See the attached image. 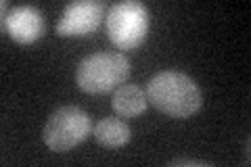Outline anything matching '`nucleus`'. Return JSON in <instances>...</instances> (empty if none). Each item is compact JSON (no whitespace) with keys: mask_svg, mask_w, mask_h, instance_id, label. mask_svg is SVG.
<instances>
[{"mask_svg":"<svg viewBox=\"0 0 251 167\" xmlns=\"http://www.w3.org/2000/svg\"><path fill=\"white\" fill-rule=\"evenodd\" d=\"M147 98L149 102L159 111V113L186 119L195 115L201 109V88L193 77H188L182 71L166 69L155 73L147 84Z\"/></svg>","mask_w":251,"mask_h":167,"instance_id":"1","label":"nucleus"},{"mask_svg":"<svg viewBox=\"0 0 251 167\" xmlns=\"http://www.w3.org/2000/svg\"><path fill=\"white\" fill-rule=\"evenodd\" d=\"M130 61L122 52H92L80 61L75 69V84L84 92L105 94L128 79Z\"/></svg>","mask_w":251,"mask_h":167,"instance_id":"2","label":"nucleus"},{"mask_svg":"<svg viewBox=\"0 0 251 167\" xmlns=\"http://www.w3.org/2000/svg\"><path fill=\"white\" fill-rule=\"evenodd\" d=\"M90 132L92 121L88 113L75 105H65L50 113L42 130V140L54 153H67L88 138Z\"/></svg>","mask_w":251,"mask_h":167,"instance_id":"3","label":"nucleus"},{"mask_svg":"<svg viewBox=\"0 0 251 167\" xmlns=\"http://www.w3.org/2000/svg\"><path fill=\"white\" fill-rule=\"evenodd\" d=\"M149 9L138 0H122L109 6L107 36L117 48L130 50L147 38Z\"/></svg>","mask_w":251,"mask_h":167,"instance_id":"4","label":"nucleus"},{"mask_svg":"<svg viewBox=\"0 0 251 167\" xmlns=\"http://www.w3.org/2000/svg\"><path fill=\"white\" fill-rule=\"evenodd\" d=\"M105 9V2L100 0H74L63 9V15L54 29L63 38L86 36L100 25Z\"/></svg>","mask_w":251,"mask_h":167,"instance_id":"5","label":"nucleus"},{"mask_svg":"<svg viewBox=\"0 0 251 167\" xmlns=\"http://www.w3.org/2000/svg\"><path fill=\"white\" fill-rule=\"evenodd\" d=\"M4 29L17 42L31 44L44 36V17L40 9H36V6L19 4L4 15Z\"/></svg>","mask_w":251,"mask_h":167,"instance_id":"6","label":"nucleus"},{"mask_svg":"<svg viewBox=\"0 0 251 167\" xmlns=\"http://www.w3.org/2000/svg\"><path fill=\"white\" fill-rule=\"evenodd\" d=\"M149 98L147 92L136 84H122L120 88H115L111 107L117 115L122 117H136L147 111Z\"/></svg>","mask_w":251,"mask_h":167,"instance_id":"7","label":"nucleus"},{"mask_svg":"<svg viewBox=\"0 0 251 167\" xmlns=\"http://www.w3.org/2000/svg\"><path fill=\"white\" fill-rule=\"evenodd\" d=\"M92 134H94V140L107 148H120L124 144H128L132 138L130 125L120 117H103L94 125Z\"/></svg>","mask_w":251,"mask_h":167,"instance_id":"8","label":"nucleus"},{"mask_svg":"<svg viewBox=\"0 0 251 167\" xmlns=\"http://www.w3.org/2000/svg\"><path fill=\"white\" fill-rule=\"evenodd\" d=\"M172 165H201V167H205L209 163L207 161H199V159H174Z\"/></svg>","mask_w":251,"mask_h":167,"instance_id":"9","label":"nucleus"}]
</instances>
